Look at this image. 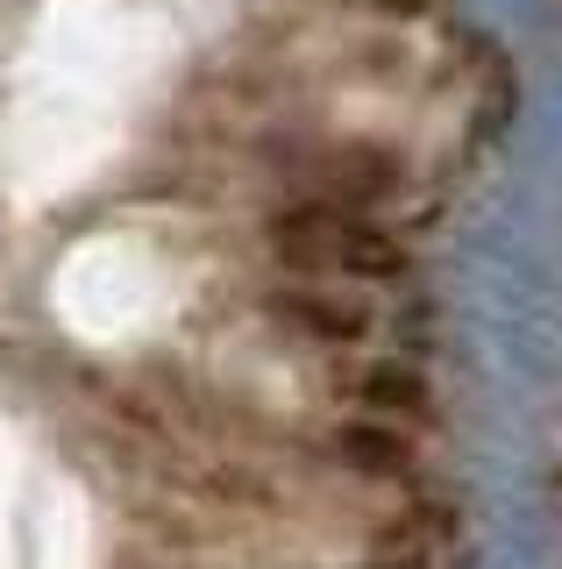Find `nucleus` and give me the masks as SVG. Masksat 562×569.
Instances as JSON below:
<instances>
[{
  "mask_svg": "<svg viewBox=\"0 0 562 569\" xmlns=\"http://www.w3.org/2000/svg\"><path fill=\"white\" fill-rule=\"evenodd\" d=\"M349 213L335 200H307V207H285L271 221V249L292 263V271H342V242H349Z\"/></svg>",
  "mask_w": 562,
  "mask_h": 569,
  "instance_id": "nucleus-1",
  "label": "nucleus"
},
{
  "mask_svg": "<svg viewBox=\"0 0 562 569\" xmlns=\"http://www.w3.org/2000/svg\"><path fill=\"white\" fill-rule=\"evenodd\" d=\"M278 313H285L292 328L321 335V342H363V328H371V307H363V299H335V292H313V284L278 292Z\"/></svg>",
  "mask_w": 562,
  "mask_h": 569,
  "instance_id": "nucleus-2",
  "label": "nucleus"
},
{
  "mask_svg": "<svg viewBox=\"0 0 562 569\" xmlns=\"http://www.w3.org/2000/svg\"><path fill=\"white\" fill-rule=\"evenodd\" d=\"M335 456L357 477H407L413 470V441L399 435L392 420H349L342 435H335Z\"/></svg>",
  "mask_w": 562,
  "mask_h": 569,
  "instance_id": "nucleus-3",
  "label": "nucleus"
},
{
  "mask_svg": "<svg viewBox=\"0 0 562 569\" xmlns=\"http://www.w3.org/2000/svg\"><path fill=\"white\" fill-rule=\"evenodd\" d=\"M328 178H335V200H384V192L399 186V157L384 150H342L335 164H328Z\"/></svg>",
  "mask_w": 562,
  "mask_h": 569,
  "instance_id": "nucleus-4",
  "label": "nucleus"
},
{
  "mask_svg": "<svg viewBox=\"0 0 562 569\" xmlns=\"http://www.w3.org/2000/svg\"><path fill=\"white\" fill-rule=\"evenodd\" d=\"M363 406L371 413H407V420H420L428 413V385H420V370H407V363H378V370H363Z\"/></svg>",
  "mask_w": 562,
  "mask_h": 569,
  "instance_id": "nucleus-5",
  "label": "nucleus"
},
{
  "mask_svg": "<svg viewBox=\"0 0 562 569\" xmlns=\"http://www.w3.org/2000/svg\"><path fill=\"white\" fill-rule=\"evenodd\" d=\"M342 271L349 278H399L407 271V249H399L384 228H349V242H342Z\"/></svg>",
  "mask_w": 562,
  "mask_h": 569,
  "instance_id": "nucleus-6",
  "label": "nucleus"
},
{
  "mask_svg": "<svg viewBox=\"0 0 562 569\" xmlns=\"http://www.w3.org/2000/svg\"><path fill=\"white\" fill-rule=\"evenodd\" d=\"M384 8H420V0H384Z\"/></svg>",
  "mask_w": 562,
  "mask_h": 569,
  "instance_id": "nucleus-7",
  "label": "nucleus"
}]
</instances>
